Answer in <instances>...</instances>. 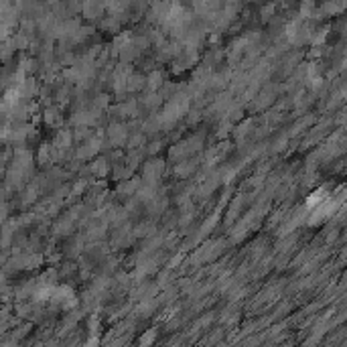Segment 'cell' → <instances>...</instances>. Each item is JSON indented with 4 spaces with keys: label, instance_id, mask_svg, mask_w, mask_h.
Returning <instances> with one entry per match:
<instances>
[{
    "label": "cell",
    "instance_id": "18",
    "mask_svg": "<svg viewBox=\"0 0 347 347\" xmlns=\"http://www.w3.org/2000/svg\"><path fill=\"white\" fill-rule=\"evenodd\" d=\"M240 2H250V0H240Z\"/></svg>",
    "mask_w": 347,
    "mask_h": 347
},
{
    "label": "cell",
    "instance_id": "5",
    "mask_svg": "<svg viewBox=\"0 0 347 347\" xmlns=\"http://www.w3.org/2000/svg\"><path fill=\"white\" fill-rule=\"evenodd\" d=\"M331 193L327 191V187H319L315 193H311L309 197H307V203H305V209L307 211H311V209H315L317 205H321L323 201H325V197H329Z\"/></svg>",
    "mask_w": 347,
    "mask_h": 347
},
{
    "label": "cell",
    "instance_id": "13",
    "mask_svg": "<svg viewBox=\"0 0 347 347\" xmlns=\"http://www.w3.org/2000/svg\"><path fill=\"white\" fill-rule=\"evenodd\" d=\"M160 102H162V97H160V94H157V92H151V94L144 97V106H146L148 110H155Z\"/></svg>",
    "mask_w": 347,
    "mask_h": 347
},
{
    "label": "cell",
    "instance_id": "8",
    "mask_svg": "<svg viewBox=\"0 0 347 347\" xmlns=\"http://www.w3.org/2000/svg\"><path fill=\"white\" fill-rule=\"evenodd\" d=\"M146 84V77L140 75V73H130L128 75V81H126V90L128 92H140Z\"/></svg>",
    "mask_w": 347,
    "mask_h": 347
},
{
    "label": "cell",
    "instance_id": "12",
    "mask_svg": "<svg viewBox=\"0 0 347 347\" xmlns=\"http://www.w3.org/2000/svg\"><path fill=\"white\" fill-rule=\"evenodd\" d=\"M195 167H197V158L187 160V162H181L179 167L175 169V173H177L179 177H187V175H191V173L195 171Z\"/></svg>",
    "mask_w": 347,
    "mask_h": 347
},
{
    "label": "cell",
    "instance_id": "9",
    "mask_svg": "<svg viewBox=\"0 0 347 347\" xmlns=\"http://www.w3.org/2000/svg\"><path fill=\"white\" fill-rule=\"evenodd\" d=\"M162 86V71H151V75L146 77V84L144 88H148V92H158Z\"/></svg>",
    "mask_w": 347,
    "mask_h": 347
},
{
    "label": "cell",
    "instance_id": "3",
    "mask_svg": "<svg viewBox=\"0 0 347 347\" xmlns=\"http://www.w3.org/2000/svg\"><path fill=\"white\" fill-rule=\"evenodd\" d=\"M108 136H110V144H112V146L124 144L126 138H128V128H126V124H120V122L112 124V126L108 128Z\"/></svg>",
    "mask_w": 347,
    "mask_h": 347
},
{
    "label": "cell",
    "instance_id": "17",
    "mask_svg": "<svg viewBox=\"0 0 347 347\" xmlns=\"http://www.w3.org/2000/svg\"><path fill=\"white\" fill-rule=\"evenodd\" d=\"M158 148H160V142H155V144H151V148H148V151L155 153V151H158Z\"/></svg>",
    "mask_w": 347,
    "mask_h": 347
},
{
    "label": "cell",
    "instance_id": "11",
    "mask_svg": "<svg viewBox=\"0 0 347 347\" xmlns=\"http://www.w3.org/2000/svg\"><path fill=\"white\" fill-rule=\"evenodd\" d=\"M138 187H140V179H130V181H126V183H122V185L118 187V193L130 195V193H136Z\"/></svg>",
    "mask_w": 347,
    "mask_h": 347
},
{
    "label": "cell",
    "instance_id": "15",
    "mask_svg": "<svg viewBox=\"0 0 347 347\" xmlns=\"http://www.w3.org/2000/svg\"><path fill=\"white\" fill-rule=\"evenodd\" d=\"M155 337H157V329H148V331L140 337V343H142V345H146V343H153V341H155Z\"/></svg>",
    "mask_w": 347,
    "mask_h": 347
},
{
    "label": "cell",
    "instance_id": "7",
    "mask_svg": "<svg viewBox=\"0 0 347 347\" xmlns=\"http://www.w3.org/2000/svg\"><path fill=\"white\" fill-rule=\"evenodd\" d=\"M90 171H92L95 177H106V175H108V171H110V162H108V158H104V157H97V158L92 162Z\"/></svg>",
    "mask_w": 347,
    "mask_h": 347
},
{
    "label": "cell",
    "instance_id": "2",
    "mask_svg": "<svg viewBox=\"0 0 347 347\" xmlns=\"http://www.w3.org/2000/svg\"><path fill=\"white\" fill-rule=\"evenodd\" d=\"M81 12H84L88 21H97V19H102L106 8H104V2H100V0H84Z\"/></svg>",
    "mask_w": 347,
    "mask_h": 347
},
{
    "label": "cell",
    "instance_id": "6",
    "mask_svg": "<svg viewBox=\"0 0 347 347\" xmlns=\"http://www.w3.org/2000/svg\"><path fill=\"white\" fill-rule=\"evenodd\" d=\"M140 49L134 45V43H128V45H124L122 49H120V51H118V57H120V61H124V63H132V61H134V59H138L140 57Z\"/></svg>",
    "mask_w": 347,
    "mask_h": 347
},
{
    "label": "cell",
    "instance_id": "14",
    "mask_svg": "<svg viewBox=\"0 0 347 347\" xmlns=\"http://www.w3.org/2000/svg\"><path fill=\"white\" fill-rule=\"evenodd\" d=\"M144 142V134L142 132H138V134H132L130 138H126V144L130 146V148H134V146H140Z\"/></svg>",
    "mask_w": 347,
    "mask_h": 347
},
{
    "label": "cell",
    "instance_id": "4",
    "mask_svg": "<svg viewBox=\"0 0 347 347\" xmlns=\"http://www.w3.org/2000/svg\"><path fill=\"white\" fill-rule=\"evenodd\" d=\"M102 151V136H90L88 144L79 151V158H92L95 153Z\"/></svg>",
    "mask_w": 347,
    "mask_h": 347
},
{
    "label": "cell",
    "instance_id": "10",
    "mask_svg": "<svg viewBox=\"0 0 347 347\" xmlns=\"http://www.w3.org/2000/svg\"><path fill=\"white\" fill-rule=\"evenodd\" d=\"M276 14V4L274 2H268V4H262L260 6V21L262 23H270Z\"/></svg>",
    "mask_w": 347,
    "mask_h": 347
},
{
    "label": "cell",
    "instance_id": "1",
    "mask_svg": "<svg viewBox=\"0 0 347 347\" xmlns=\"http://www.w3.org/2000/svg\"><path fill=\"white\" fill-rule=\"evenodd\" d=\"M162 167H164V160H153V162H146L144 164V173H142V181L146 185H155L158 183V179L162 175Z\"/></svg>",
    "mask_w": 347,
    "mask_h": 347
},
{
    "label": "cell",
    "instance_id": "16",
    "mask_svg": "<svg viewBox=\"0 0 347 347\" xmlns=\"http://www.w3.org/2000/svg\"><path fill=\"white\" fill-rule=\"evenodd\" d=\"M57 142H59L61 146H69V144H71V134H69V132H61Z\"/></svg>",
    "mask_w": 347,
    "mask_h": 347
}]
</instances>
